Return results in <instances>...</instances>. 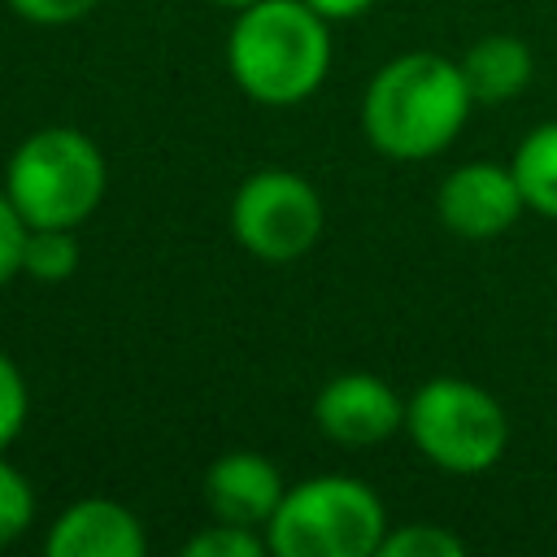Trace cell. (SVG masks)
<instances>
[{"mask_svg": "<svg viewBox=\"0 0 557 557\" xmlns=\"http://www.w3.org/2000/svg\"><path fill=\"white\" fill-rule=\"evenodd\" d=\"M470 104L457 61L440 52H400L366 83L361 131L392 161H426L461 135Z\"/></svg>", "mask_w": 557, "mask_h": 557, "instance_id": "1", "label": "cell"}, {"mask_svg": "<svg viewBox=\"0 0 557 557\" xmlns=\"http://www.w3.org/2000/svg\"><path fill=\"white\" fill-rule=\"evenodd\" d=\"M331 22L305 0H252L235 9L226 70L235 87L270 109L309 100L331 70Z\"/></svg>", "mask_w": 557, "mask_h": 557, "instance_id": "2", "label": "cell"}, {"mask_svg": "<svg viewBox=\"0 0 557 557\" xmlns=\"http://www.w3.org/2000/svg\"><path fill=\"white\" fill-rule=\"evenodd\" d=\"M109 165L96 139L78 126H39L4 161V196L26 226L78 231L104 200Z\"/></svg>", "mask_w": 557, "mask_h": 557, "instance_id": "3", "label": "cell"}, {"mask_svg": "<svg viewBox=\"0 0 557 557\" xmlns=\"http://www.w3.org/2000/svg\"><path fill=\"white\" fill-rule=\"evenodd\" d=\"M387 509L352 474H313L283 492L265 544L274 557H379Z\"/></svg>", "mask_w": 557, "mask_h": 557, "instance_id": "4", "label": "cell"}, {"mask_svg": "<svg viewBox=\"0 0 557 557\" xmlns=\"http://www.w3.org/2000/svg\"><path fill=\"white\" fill-rule=\"evenodd\" d=\"M405 431L413 448L448 474H483L509 444L505 405L487 387L457 374L426 379L405 400Z\"/></svg>", "mask_w": 557, "mask_h": 557, "instance_id": "5", "label": "cell"}, {"mask_svg": "<svg viewBox=\"0 0 557 557\" xmlns=\"http://www.w3.org/2000/svg\"><path fill=\"white\" fill-rule=\"evenodd\" d=\"M326 226V209L318 187L283 165H265L252 170L235 200H231V231L239 239L244 252H252L257 261H296L305 257Z\"/></svg>", "mask_w": 557, "mask_h": 557, "instance_id": "6", "label": "cell"}, {"mask_svg": "<svg viewBox=\"0 0 557 557\" xmlns=\"http://www.w3.org/2000/svg\"><path fill=\"white\" fill-rule=\"evenodd\" d=\"M435 213L457 239H496L527 213V200L513 178V165L466 161L444 174L435 191Z\"/></svg>", "mask_w": 557, "mask_h": 557, "instance_id": "7", "label": "cell"}, {"mask_svg": "<svg viewBox=\"0 0 557 557\" xmlns=\"http://www.w3.org/2000/svg\"><path fill=\"white\" fill-rule=\"evenodd\" d=\"M313 422L335 444L370 448L405 426V400L396 396L387 379L366 374V370H344L318 387Z\"/></svg>", "mask_w": 557, "mask_h": 557, "instance_id": "8", "label": "cell"}, {"mask_svg": "<svg viewBox=\"0 0 557 557\" xmlns=\"http://www.w3.org/2000/svg\"><path fill=\"white\" fill-rule=\"evenodd\" d=\"M283 492H287V483H283L278 466L248 448H231V453L213 457V466L205 470V505L218 522H239V527L265 531Z\"/></svg>", "mask_w": 557, "mask_h": 557, "instance_id": "9", "label": "cell"}, {"mask_svg": "<svg viewBox=\"0 0 557 557\" xmlns=\"http://www.w3.org/2000/svg\"><path fill=\"white\" fill-rule=\"evenodd\" d=\"M48 557H144V522L109 496H83L65 505L44 540Z\"/></svg>", "mask_w": 557, "mask_h": 557, "instance_id": "10", "label": "cell"}, {"mask_svg": "<svg viewBox=\"0 0 557 557\" xmlns=\"http://www.w3.org/2000/svg\"><path fill=\"white\" fill-rule=\"evenodd\" d=\"M457 65H461V78H466L474 104L513 100V96L531 83V74H535V57H531L527 39L500 35V30L474 39V44L457 57Z\"/></svg>", "mask_w": 557, "mask_h": 557, "instance_id": "11", "label": "cell"}, {"mask_svg": "<svg viewBox=\"0 0 557 557\" xmlns=\"http://www.w3.org/2000/svg\"><path fill=\"white\" fill-rule=\"evenodd\" d=\"M509 165L527 209L557 222V122H540L535 131H527Z\"/></svg>", "mask_w": 557, "mask_h": 557, "instance_id": "12", "label": "cell"}, {"mask_svg": "<svg viewBox=\"0 0 557 557\" xmlns=\"http://www.w3.org/2000/svg\"><path fill=\"white\" fill-rule=\"evenodd\" d=\"M83 248L70 226H30L22 248V274L35 283H65L74 278Z\"/></svg>", "mask_w": 557, "mask_h": 557, "instance_id": "13", "label": "cell"}, {"mask_svg": "<svg viewBox=\"0 0 557 557\" xmlns=\"http://www.w3.org/2000/svg\"><path fill=\"white\" fill-rule=\"evenodd\" d=\"M466 544L461 535H453L448 527H435V522H405V527H387L383 544H379V557H461Z\"/></svg>", "mask_w": 557, "mask_h": 557, "instance_id": "14", "label": "cell"}, {"mask_svg": "<svg viewBox=\"0 0 557 557\" xmlns=\"http://www.w3.org/2000/svg\"><path fill=\"white\" fill-rule=\"evenodd\" d=\"M187 557H261L270 553L265 535L252 531V527H239V522H209L205 531H196L187 544H183Z\"/></svg>", "mask_w": 557, "mask_h": 557, "instance_id": "15", "label": "cell"}, {"mask_svg": "<svg viewBox=\"0 0 557 557\" xmlns=\"http://www.w3.org/2000/svg\"><path fill=\"white\" fill-rule=\"evenodd\" d=\"M30 522H35V487L13 461L0 457V548L26 535Z\"/></svg>", "mask_w": 557, "mask_h": 557, "instance_id": "16", "label": "cell"}, {"mask_svg": "<svg viewBox=\"0 0 557 557\" xmlns=\"http://www.w3.org/2000/svg\"><path fill=\"white\" fill-rule=\"evenodd\" d=\"M30 413V396H26V379L17 370V361L0 348V453L22 435Z\"/></svg>", "mask_w": 557, "mask_h": 557, "instance_id": "17", "label": "cell"}, {"mask_svg": "<svg viewBox=\"0 0 557 557\" xmlns=\"http://www.w3.org/2000/svg\"><path fill=\"white\" fill-rule=\"evenodd\" d=\"M26 222H22V213L13 209V200L4 196V187H0V287L4 283H13L17 274H22V248H26Z\"/></svg>", "mask_w": 557, "mask_h": 557, "instance_id": "18", "label": "cell"}, {"mask_svg": "<svg viewBox=\"0 0 557 557\" xmlns=\"http://www.w3.org/2000/svg\"><path fill=\"white\" fill-rule=\"evenodd\" d=\"M4 4L35 26H70L96 9V0H4Z\"/></svg>", "mask_w": 557, "mask_h": 557, "instance_id": "19", "label": "cell"}, {"mask_svg": "<svg viewBox=\"0 0 557 557\" xmlns=\"http://www.w3.org/2000/svg\"><path fill=\"white\" fill-rule=\"evenodd\" d=\"M313 13H322L326 22H348V17H357V13H366L374 0H305Z\"/></svg>", "mask_w": 557, "mask_h": 557, "instance_id": "20", "label": "cell"}, {"mask_svg": "<svg viewBox=\"0 0 557 557\" xmlns=\"http://www.w3.org/2000/svg\"><path fill=\"white\" fill-rule=\"evenodd\" d=\"M209 4H222V9H244V4H252V0H209Z\"/></svg>", "mask_w": 557, "mask_h": 557, "instance_id": "21", "label": "cell"}]
</instances>
